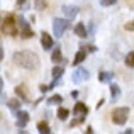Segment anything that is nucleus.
Instances as JSON below:
<instances>
[{"instance_id": "obj_26", "label": "nucleus", "mask_w": 134, "mask_h": 134, "mask_svg": "<svg viewBox=\"0 0 134 134\" xmlns=\"http://www.w3.org/2000/svg\"><path fill=\"white\" fill-rule=\"evenodd\" d=\"M88 31H90L88 34H93V31H95V24H93V22H90V26H88Z\"/></svg>"}, {"instance_id": "obj_12", "label": "nucleus", "mask_w": 134, "mask_h": 134, "mask_svg": "<svg viewBox=\"0 0 134 134\" xmlns=\"http://www.w3.org/2000/svg\"><path fill=\"white\" fill-rule=\"evenodd\" d=\"M75 34L78 37H87L88 36V32H87V27L83 26V24H76L75 26Z\"/></svg>"}, {"instance_id": "obj_13", "label": "nucleus", "mask_w": 134, "mask_h": 134, "mask_svg": "<svg viewBox=\"0 0 134 134\" xmlns=\"http://www.w3.org/2000/svg\"><path fill=\"white\" fill-rule=\"evenodd\" d=\"M112 73H109V71H100V75H98V80H100L102 83H110V80H112Z\"/></svg>"}, {"instance_id": "obj_16", "label": "nucleus", "mask_w": 134, "mask_h": 134, "mask_svg": "<svg viewBox=\"0 0 134 134\" xmlns=\"http://www.w3.org/2000/svg\"><path fill=\"white\" fill-rule=\"evenodd\" d=\"M7 105H9V109L10 110H14V112H17L20 109V102L17 100V98H12V100H9L7 102Z\"/></svg>"}, {"instance_id": "obj_4", "label": "nucleus", "mask_w": 134, "mask_h": 134, "mask_svg": "<svg viewBox=\"0 0 134 134\" xmlns=\"http://www.w3.org/2000/svg\"><path fill=\"white\" fill-rule=\"evenodd\" d=\"M68 27H70L68 19H58V17H56V19L53 20V32L56 34V37H61Z\"/></svg>"}, {"instance_id": "obj_9", "label": "nucleus", "mask_w": 134, "mask_h": 134, "mask_svg": "<svg viewBox=\"0 0 134 134\" xmlns=\"http://www.w3.org/2000/svg\"><path fill=\"white\" fill-rule=\"evenodd\" d=\"M78 12H80V9L75 7V5H65V7H63V14H65L68 19H75Z\"/></svg>"}, {"instance_id": "obj_17", "label": "nucleus", "mask_w": 134, "mask_h": 134, "mask_svg": "<svg viewBox=\"0 0 134 134\" xmlns=\"http://www.w3.org/2000/svg\"><path fill=\"white\" fill-rule=\"evenodd\" d=\"M63 71H65V70H63L61 66H54V68H53V71H51L53 78H54V80H59V78H61V75H63Z\"/></svg>"}, {"instance_id": "obj_6", "label": "nucleus", "mask_w": 134, "mask_h": 134, "mask_svg": "<svg viewBox=\"0 0 134 134\" xmlns=\"http://www.w3.org/2000/svg\"><path fill=\"white\" fill-rule=\"evenodd\" d=\"M17 22H19L20 29H22V37H24V39H29V37L34 36L32 29L29 27V24L26 22V19H24V17H19V19H17Z\"/></svg>"}, {"instance_id": "obj_5", "label": "nucleus", "mask_w": 134, "mask_h": 134, "mask_svg": "<svg viewBox=\"0 0 134 134\" xmlns=\"http://www.w3.org/2000/svg\"><path fill=\"white\" fill-rule=\"evenodd\" d=\"M71 78H73L75 83H82V82H85V80L90 78V73H88V70H85V68H76L75 71H73Z\"/></svg>"}, {"instance_id": "obj_18", "label": "nucleus", "mask_w": 134, "mask_h": 134, "mask_svg": "<svg viewBox=\"0 0 134 134\" xmlns=\"http://www.w3.org/2000/svg\"><path fill=\"white\" fill-rule=\"evenodd\" d=\"M37 131H39L41 134H49L51 129H49V126L46 124V122H39V124H37Z\"/></svg>"}, {"instance_id": "obj_8", "label": "nucleus", "mask_w": 134, "mask_h": 134, "mask_svg": "<svg viewBox=\"0 0 134 134\" xmlns=\"http://www.w3.org/2000/svg\"><path fill=\"white\" fill-rule=\"evenodd\" d=\"M53 44H54V41H53V37L49 36L48 32H43V34H41V46H43V49L49 51V49L53 48Z\"/></svg>"}, {"instance_id": "obj_11", "label": "nucleus", "mask_w": 134, "mask_h": 134, "mask_svg": "<svg viewBox=\"0 0 134 134\" xmlns=\"http://www.w3.org/2000/svg\"><path fill=\"white\" fill-rule=\"evenodd\" d=\"M15 95H17V97H20L22 100H27V98H29V92L26 90V87H24V85L15 87Z\"/></svg>"}, {"instance_id": "obj_15", "label": "nucleus", "mask_w": 134, "mask_h": 134, "mask_svg": "<svg viewBox=\"0 0 134 134\" xmlns=\"http://www.w3.org/2000/svg\"><path fill=\"white\" fill-rule=\"evenodd\" d=\"M51 59L54 63H59V61H63V54H61V49H59V46H56V49L53 51V56H51Z\"/></svg>"}, {"instance_id": "obj_1", "label": "nucleus", "mask_w": 134, "mask_h": 134, "mask_svg": "<svg viewBox=\"0 0 134 134\" xmlns=\"http://www.w3.org/2000/svg\"><path fill=\"white\" fill-rule=\"evenodd\" d=\"M14 63L24 70H36L39 68V56L32 51H17L12 56Z\"/></svg>"}, {"instance_id": "obj_2", "label": "nucleus", "mask_w": 134, "mask_h": 134, "mask_svg": "<svg viewBox=\"0 0 134 134\" xmlns=\"http://www.w3.org/2000/svg\"><path fill=\"white\" fill-rule=\"evenodd\" d=\"M129 119V107H117L112 110V122L117 126H124Z\"/></svg>"}, {"instance_id": "obj_23", "label": "nucleus", "mask_w": 134, "mask_h": 134, "mask_svg": "<svg viewBox=\"0 0 134 134\" xmlns=\"http://www.w3.org/2000/svg\"><path fill=\"white\" fill-rule=\"evenodd\" d=\"M36 9L37 10H44L46 9V0H36Z\"/></svg>"}, {"instance_id": "obj_24", "label": "nucleus", "mask_w": 134, "mask_h": 134, "mask_svg": "<svg viewBox=\"0 0 134 134\" xmlns=\"http://www.w3.org/2000/svg\"><path fill=\"white\" fill-rule=\"evenodd\" d=\"M115 2H117V0H100V3L104 7H109V5H112V3H115Z\"/></svg>"}, {"instance_id": "obj_27", "label": "nucleus", "mask_w": 134, "mask_h": 134, "mask_svg": "<svg viewBox=\"0 0 134 134\" xmlns=\"http://www.w3.org/2000/svg\"><path fill=\"white\" fill-rule=\"evenodd\" d=\"M39 90L44 93V92H48V90H49V87H46V85H41V87H39Z\"/></svg>"}, {"instance_id": "obj_30", "label": "nucleus", "mask_w": 134, "mask_h": 134, "mask_svg": "<svg viewBox=\"0 0 134 134\" xmlns=\"http://www.w3.org/2000/svg\"><path fill=\"white\" fill-rule=\"evenodd\" d=\"M17 3H19V5H24V3H26V0H17Z\"/></svg>"}, {"instance_id": "obj_20", "label": "nucleus", "mask_w": 134, "mask_h": 134, "mask_svg": "<svg viewBox=\"0 0 134 134\" xmlns=\"http://www.w3.org/2000/svg\"><path fill=\"white\" fill-rule=\"evenodd\" d=\"M61 102H63V97H61V95H53V97L48 100V104L49 105H56V104H61Z\"/></svg>"}, {"instance_id": "obj_21", "label": "nucleus", "mask_w": 134, "mask_h": 134, "mask_svg": "<svg viewBox=\"0 0 134 134\" xmlns=\"http://www.w3.org/2000/svg\"><path fill=\"white\" fill-rule=\"evenodd\" d=\"M126 65H127L129 68H132V66H134V51L127 53V56H126Z\"/></svg>"}, {"instance_id": "obj_3", "label": "nucleus", "mask_w": 134, "mask_h": 134, "mask_svg": "<svg viewBox=\"0 0 134 134\" xmlns=\"http://www.w3.org/2000/svg\"><path fill=\"white\" fill-rule=\"evenodd\" d=\"M2 32L9 34V36H15L17 34V20H15V17L7 15L5 19L2 20Z\"/></svg>"}, {"instance_id": "obj_22", "label": "nucleus", "mask_w": 134, "mask_h": 134, "mask_svg": "<svg viewBox=\"0 0 134 134\" xmlns=\"http://www.w3.org/2000/svg\"><path fill=\"white\" fill-rule=\"evenodd\" d=\"M68 115H70V112L66 110V109H63V107H61V109H59V110H58V117L61 119V121H65V119L68 117Z\"/></svg>"}, {"instance_id": "obj_10", "label": "nucleus", "mask_w": 134, "mask_h": 134, "mask_svg": "<svg viewBox=\"0 0 134 134\" xmlns=\"http://www.w3.org/2000/svg\"><path fill=\"white\" fill-rule=\"evenodd\" d=\"M73 114L75 115H87L88 114V107L83 102H76L75 107H73Z\"/></svg>"}, {"instance_id": "obj_28", "label": "nucleus", "mask_w": 134, "mask_h": 134, "mask_svg": "<svg viewBox=\"0 0 134 134\" xmlns=\"http://www.w3.org/2000/svg\"><path fill=\"white\" fill-rule=\"evenodd\" d=\"M2 90H3V80H2V76H0V93H2Z\"/></svg>"}, {"instance_id": "obj_14", "label": "nucleus", "mask_w": 134, "mask_h": 134, "mask_svg": "<svg viewBox=\"0 0 134 134\" xmlns=\"http://www.w3.org/2000/svg\"><path fill=\"white\" fill-rule=\"evenodd\" d=\"M85 58H87V53L83 51V49H80V51L75 54V61H73V65H80L82 61H85Z\"/></svg>"}, {"instance_id": "obj_29", "label": "nucleus", "mask_w": 134, "mask_h": 134, "mask_svg": "<svg viewBox=\"0 0 134 134\" xmlns=\"http://www.w3.org/2000/svg\"><path fill=\"white\" fill-rule=\"evenodd\" d=\"M2 58H3V48L0 46V61H2Z\"/></svg>"}, {"instance_id": "obj_19", "label": "nucleus", "mask_w": 134, "mask_h": 134, "mask_svg": "<svg viewBox=\"0 0 134 134\" xmlns=\"http://www.w3.org/2000/svg\"><path fill=\"white\" fill-rule=\"evenodd\" d=\"M110 93H112V98H117L119 93H121V88H119V85H115V83H110Z\"/></svg>"}, {"instance_id": "obj_25", "label": "nucleus", "mask_w": 134, "mask_h": 134, "mask_svg": "<svg viewBox=\"0 0 134 134\" xmlns=\"http://www.w3.org/2000/svg\"><path fill=\"white\" fill-rule=\"evenodd\" d=\"M124 29L126 31H134V20H132V22H129V24H126Z\"/></svg>"}, {"instance_id": "obj_7", "label": "nucleus", "mask_w": 134, "mask_h": 134, "mask_svg": "<svg viewBox=\"0 0 134 134\" xmlns=\"http://www.w3.org/2000/svg\"><path fill=\"white\" fill-rule=\"evenodd\" d=\"M15 117H17V127H20V129H24V127H26V124L29 122V114L24 112V110H20V109L17 110Z\"/></svg>"}]
</instances>
